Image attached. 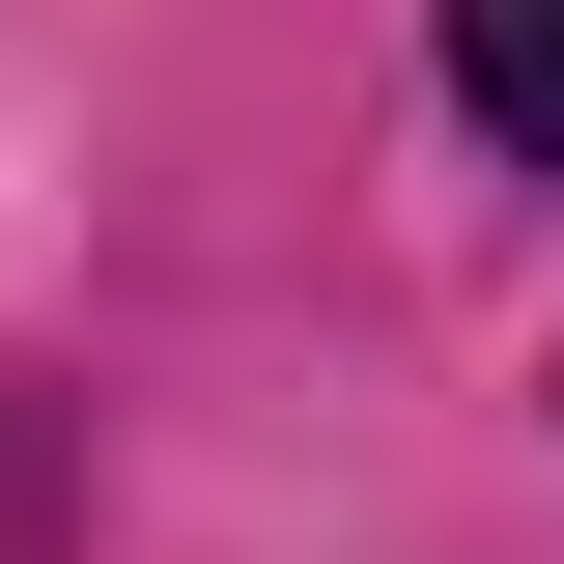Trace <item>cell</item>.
I'll list each match as a JSON object with an SVG mask.
<instances>
[{
    "instance_id": "6da1fadb",
    "label": "cell",
    "mask_w": 564,
    "mask_h": 564,
    "mask_svg": "<svg viewBox=\"0 0 564 564\" xmlns=\"http://www.w3.org/2000/svg\"><path fill=\"white\" fill-rule=\"evenodd\" d=\"M452 113L564 170V0H452Z\"/></svg>"
}]
</instances>
